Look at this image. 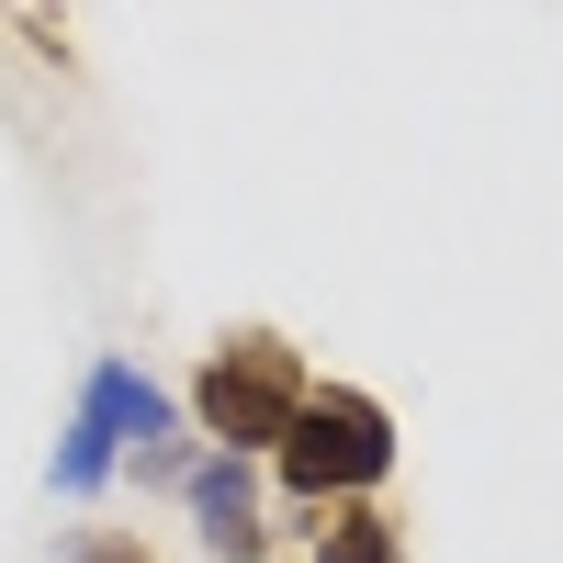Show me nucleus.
<instances>
[{
	"label": "nucleus",
	"mask_w": 563,
	"mask_h": 563,
	"mask_svg": "<svg viewBox=\"0 0 563 563\" xmlns=\"http://www.w3.org/2000/svg\"><path fill=\"white\" fill-rule=\"evenodd\" d=\"M316 384H305V361L271 339V327H249V339H225L214 361H203V384H192V406H203V440L214 451H282V429H294V406H305Z\"/></svg>",
	"instance_id": "f257e3e1"
},
{
	"label": "nucleus",
	"mask_w": 563,
	"mask_h": 563,
	"mask_svg": "<svg viewBox=\"0 0 563 563\" xmlns=\"http://www.w3.org/2000/svg\"><path fill=\"white\" fill-rule=\"evenodd\" d=\"M395 474V429H384V406L350 395V384H327L294 406V429H282V485H294L305 507L327 496H361V485H384Z\"/></svg>",
	"instance_id": "f03ea898"
},
{
	"label": "nucleus",
	"mask_w": 563,
	"mask_h": 563,
	"mask_svg": "<svg viewBox=\"0 0 563 563\" xmlns=\"http://www.w3.org/2000/svg\"><path fill=\"white\" fill-rule=\"evenodd\" d=\"M124 440L158 451V440H169V395L135 384L124 361H102V372H90V395H79V429H68V451H57V496H90V485L113 474Z\"/></svg>",
	"instance_id": "7ed1b4c3"
},
{
	"label": "nucleus",
	"mask_w": 563,
	"mask_h": 563,
	"mask_svg": "<svg viewBox=\"0 0 563 563\" xmlns=\"http://www.w3.org/2000/svg\"><path fill=\"white\" fill-rule=\"evenodd\" d=\"M180 485H192V519H203V541H214V552H260V519H249V462H238V451H203Z\"/></svg>",
	"instance_id": "20e7f679"
},
{
	"label": "nucleus",
	"mask_w": 563,
	"mask_h": 563,
	"mask_svg": "<svg viewBox=\"0 0 563 563\" xmlns=\"http://www.w3.org/2000/svg\"><path fill=\"white\" fill-rule=\"evenodd\" d=\"M316 563H406V541H395L384 507H339V519L316 530Z\"/></svg>",
	"instance_id": "39448f33"
},
{
	"label": "nucleus",
	"mask_w": 563,
	"mask_h": 563,
	"mask_svg": "<svg viewBox=\"0 0 563 563\" xmlns=\"http://www.w3.org/2000/svg\"><path fill=\"white\" fill-rule=\"evenodd\" d=\"M68 563H147V552H124V541H79Z\"/></svg>",
	"instance_id": "423d86ee"
}]
</instances>
